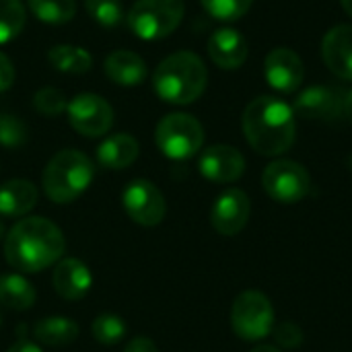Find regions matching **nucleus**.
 I'll return each mask as SVG.
<instances>
[{
	"label": "nucleus",
	"mask_w": 352,
	"mask_h": 352,
	"mask_svg": "<svg viewBox=\"0 0 352 352\" xmlns=\"http://www.w3.org/2000/svg\"><path fill=\"white\" fill-rule=\"evenodd\" d=\"M64 252L62 231L43 217L19 221L4 237V258L19 272H41L60 262Z\"/></svg>",
	"instance_id": "f257e3e1"
},
{
	"label": "nucleus",
	"mask_w": 352,
	"mask_h": 352,
	"mask_svg": "<svg viewBox=\"0 0 352 352\" xmlns=\"http://www.w3.org/2000/svg\"><path fill=\"white\" fill-rule=\"evenodd\" d=\"M241 124L250 146L264 157L283 155L297 136L293 107L272 95L256 97L245 107Z\"/></svg>",
	"instance_id": "f03ea898"
},
{
	"label": "nucleus",
	"mask_w": 352,
	"mask_h": 352,
	"mask_svg": "<svg viewBox=\"0 0 352 352\" xmlns=\"http://www.w3.org/2000/svg\"><path fill=\"white\" fill-rule=\"evenodd\" d=\"M208 72L194 52H175L167 56L153 74L157 95L173 105L194 103L206 89Z\"/></svg>",
	"instance_id": "7ed1b4c3"
},
{
	"label": "nucleus",
	"mask_w": 352,
	"mask_h": 352,
	"mask_svg": "<svg viewBox=\"0 0 352 352\" xmlns=\"http://www.w3.org/2000/svg\"><path fill=\"white\" fill-rule=\"evenodd\" d=\"M95 177L93 161L74 148L56 153L43 169V192L56 204H68L82 196Z\"/></svg>",
	"instance_id": "20e7f679"
},
{
	"label": "nucleus",
	"mask_w": 352,
	"mask_h": 352,
	"mask_svg": "<svg viewBox=\"0 0 352 352\" xmlns=\"http://www.w3.org/2000/svg\"><path fill=\"white\" fill-rule=\"evenodd\" d=\"M184 0H136L128 25L140 39H163L171 35L184 21Z\"/></svg>",
	"instance_id": "39448f33"
},
{
	"label": "nucleus",
	"mask_w": 352,
	"mask_h": 352,
	"mask_svg": "<svg viewBox=\"0 0 352 352\" xmlns=\"http://www.w3.org/2000/svg\"><path fill=\"white\" fill-rule=\"evenodd\" d=\"M155 140L165 157L186 161L202 148L204 130L202 124L190 113H169L159 122Z\"/></svg>",
	"instance_id": "423d86ee"
},
{
	"label": "nucleus",
	"mask_w": 352,
	"mask_h": 352,
	"mask_svg": "<svg viewBox=\"0 0 352 352\" xmlns=\"http://www.w3.org/2000/svg\"><path fill=\"white\" fill-rule=\"evenodd\" d=\"M233 332L243 340H262L272 332L274 326V307L270 299L260 291L241 293L231 309Z\"/></svg>",
	"instance_id": "0eeeda50"
},
{
	"label": "nucleus",
	"mask_w": 352,
	"mask_h": 352,
	"mask_svg": "<svg viewBox=\"0 0 352 352\" xmlns=\"http://www.w3.org/2000/svg\"><path fill=\"white\" fill-rule=\"evenodd\" d=\"M262 186L272 200L280 204H295L307 196L311 188V177L309 171L297 161L278 159L264 169Z\"/></svg>",
	"instance_id": "6e6552de"
},
{
	"label": "nucleus",
	"mask_w": 352,
	"mask_h": 352,
	"mask_svg": "<svg viewBox=\"0 0 352 352\" xmlns=\"http://www.w3.org/2000/svg\"><path fill=\"white\" fill-rule=\"evenodd\" d=\"M66 113L70 126L87 138H99L107 134L113 126L111 105L95 93L76 95L72 101H68Z\"/></svg>",
	"instance_id": "1a4fd4ad"
},
{
	"label": "nucleus",
	"mask_w": 352,
	"mask_h": 352,
	"mask_svg": "<svg viewBox=\"0 0 352 352\" xmlns=\"http://www.w3.org/2000/svg\"><path fill=\"white\" fill-rule=\"evenodd\" d=\"M128 217L142 227H157L167 212L165 196L148 179H134L126 186L122 196Z\"/></svg>",
	"instance_id": "9d476101"
},
{
	"label": "nucleus",
	"mask_w": 352,
	"mask_h": 352,
	"mask_svg": "<svg viewBox=\"0 0 352 352\" xmlns=\"http://www.w3.org/2000/svg\"><path fill=\"white\" fill-rule=\"evenodd\" d=\"M250 214H252V202L248 194L243 190L231 188V190H225L214 200L210 223L217 233L225 237H233L239 231H243V227L250 221Z\"/></svg>",
	"instance_id": "9b49d317"
},
{
	"label": "nucleus",
	"mask_w": 352,
	"mask_h": 352,
	"mask_svg": "<svg viewBox=\"0 0 352 352\" xmlns=\"http://www.w3.org/2000/svg\"><path fill=\"white\" fill-rule=\"evenodd\" d=\"M264 74L278 93H295L305 78V68L297 52L291 47H276L264 60Z\"/></svg>",
	"instance_id": "f8f14e48"
},
{
	"label": "nucleus",
	"mask_w": 352,
	"mask_h": 352,
	"mask_svg": "<svg viewBox=\"0 0 352 352\" xmlns=\"http://www.w3.org/2000/svg\"><path fill=\"white\" fill-rule=\"evenodd\" d=\"M198 167L206 179L217 182V184H231L243 175L245 159L235 146L212 144L200 155Z\"/></svg>",
	"instance_id": "ddd939ff"
},
{
	"label": "nucleus",
	"mask_w": 352,
	"mask_h": 352,
	"mask_svg": "<svg viewBox=\"0 0 352 352\" xmlns=\"http://www.w3.org/2000/svg\"><path fill=\"white\" fill-rule=\"evenodd\" d=\"M344 97L332 87H309L293 103V111L307 120H336L342 116Z\"/></svg>",
	"instance_id": "4468645a"
},
{
	"label": "nucleus",
	"mask_w": 352,
	"mask_h": 352,
	"mask_svg": "<svg viewBox=\"0 0 352 352\" xmlns=\"http://www.w3.org/2000/svg\"><path fill=\"white\" fill-rule=\"evenodd\" d=\"M52 283L56 293L66 301H80L89 295L93 287L91 270L85 262L76 258H64L56 264Z\"/></svg>",
	"instance_id": "2eb2a0df"
},
{
	"label": "nucleus",
	"mask_w": 352,
	"mask_h": 352,
	"mask_svg": "<svg viewBox=\"0 0 352 352\" xmlns=\"http://www.w3.org/2000/svg\"><path fill=\"white\" fill-rule=\"evenodd\" d=\"M322 56L338 78L352 80V25H336L324 35Z\"/></svg>",
	"instance_id": "dca6fc26"
},
{
	"label": "nucleus",
	"mask_w": 352,
	"mask_h": 352,
	"mask_svg": "<svg viewBox=\"0 0 352 352\" xmlns=\"http://www.w3.org/2000/svg\"><path fill=\"white\" fill-rule=\"evenodd\" d=\"M248 41L245 37L231 27H223L214 31L208 39V56L210 60L225 70L241 68L248 60Z\"/></svg>",
	"instance_id": "f3484780"
},
{
	"label": "nucleus",
	"mask_w": 352,
	"mask_h": 352,
	"mask_svg": "<svg viewBox=\"0 0 352 352\" xmlns=\"http://www.w3.org/2000/svg\"><path fill=\"white\" fill-rule=\"evenodd\" d=\"M144 60L130 50H116L105 60V74L109 80L122 87H136L146 80Z\"/></svg>",
	"instance_id": "a211bd4d"
},
{
	"label": "nucleus",
	"mask_w": 352,
	"mask_h": 352,
	"mask_svg": "<svg viewBox=\"0 0 352 352\" xmlns=\"http://www.w3.org/2000/svg\"><path fill=\"white\" fill-rule=\"evenodd\" d=\"M140 155V144L130 134H113L97 146V161L105 169H126Z\"/></svg>",
	"instance_id": "6ab92c4d"
},
{
	"label": "nucleus",
	"mask_w": 352,
	"mask_h": 352,
	"mask_svg": "<svg viewBox=\"0 0 352 352\" xmlns=\"http://www.w3.org/2000/svg\"><path fill=\"white\" fill-rule=\"evenodd\" d=\"M37 204V188L27 179H10L0 186V214L23 217Z\"/></svg>",
	"instance_id": "aec40b11"
},
{
	"label": "nucleus",
	"mask_w": 352,
	"mask_h": 352,
	"mask_svg": "<svg viewBox=\"0 0 352 352\" xmlns=\"http://www.w3.org/2000/svg\"><path fill=\"white\" fill-rule=\"evenodd\" d=\"M78 336V326L70 318L52 316L43 318L33 326V338L45 346H66Z\"/></svg>",
	"instance_id": "412c9836"
},
{
	"label": "nucleus",
	"mask_w": 352,
	"mask_h": 352,
	"mask_svg": "<svg viewBox=\"0 0 352 352\" xmlns=\"http://www.w3.org/2000/svg\"><path fill=\"white\" fill-rule=\"evenodd\" d=\"M35 289L19 274L0 276V305L12 311H25L35 303Z\"/></svg>",
	"instance_id": "4be33fe9"
},
{
	"label": "nucleus",
	"mask_w": 352,
	"mask_h": 352,
	"mask_svg": "<svg viewBox=\"0 0 352 352\" xmlns=\"http://www.w3.org/2000/svg\"><path fill=\"white\" fill-rule=\"evenodd\" d=\"M47 60L56 70L68 74H82L93 66V56L78 45H54L47 52Z\"/></svg>",
	"instance_id": "5701e85b"
},
{
	"label": "nucleus",
	"mask_w": 352,
	"mask_h": 352,
	"mask_svg": "<svg viewBox=\"0 0 352 352\" xmlns=\"http://www.w3.org/2000/svg\"><path fill=\"white\" fill-rule=\"evenodd\" d=\"M31 12L52 25H62L74 19L76 14V0H27Z\"/></svg>",
	"instance_id": "b1692460"
},
{
	"label": "nucleus",
	"mask_w": 352,
	"mask_h": 352,
	"mask_svg": "<svg viewBox=\"0 0 352 352\" xmlns=\"http://www.w3.org/2000/svg\"><path fill=\"white\" fill-rule=\"evenodd\" d=\"M27 21V10L21 0H0V43L14 39Z\"/></svg>",
	"instance_id": "393cba45"
},
{
	"label": "nucleus",
	"mask_w": 352,
	"mask_h": 352,
	"mask_svg": "<svg viewBox=\"0 0 352 352\" xmlns=\"http://www.w3.org/2000/svg\"><path fill=\"white\" fill-rule=\"evenodd\" d=\"M91 332H93V338L105 346H113L118 342L124 340L128 328H126V322L116 316V314H101L95 318L93 326H91Z\"/></svg>",
	"instance_id": "a878e982"
},
{
	"label": "nucleus",
	"mask_w": 352,
	"mask_h": 352,
	"mask_svg": "<svg viewBox=\"0 0 352 352\" xmlns=\"http://www.w3.org/2000/svg\"><path fill=\"white\" fill-rule=\"evenodd\" d=\"M85 8L91 19L103 27H116L124 19V8L120 0H85Z\"/></svg>",
	"instance_id": "bb28decb"
},
{
	"label": "nucleus",
	"mask_w": 352,
	"mask_h": 352,
	"mask_svg": "<svg viewBox=\"0 0 352 352\" xmlns=\"http://www.w3.org/2000/svg\"><path fill=\"white\" fill-rule=\"evenodd\" d=\"M204 10L219 21H237L254 4V0H200Z\"/></svg>",
	"instance_id": "cd10ccee"
},
{
	"label": "nucleus",
	"mask_w": 352,
	"mask_h": 352,
	"mask_svg": "<svg viewBox=\"0 0 352 352\" xmlns=\"http://www.w3.org/2000/svg\"><path fill=\"white\" fill-rule=\"evenodd\" d=\"M33 107L41 113V116H60L68 109V99L66 93L56 89V87H45L39 89L33 97Z\"/></svg>",
	"instance_id": "c85d7f7f"
},
{
	"label": "nucleus",
	"mask_w": 352,
	"mask_h": 352,
	"mask_svg": "<svg viewBox=\"0 0 352 352\" xmlns=\"http://www.w3.org/2000/svg\"><path fill=\"white\" fill-rule=\"evenodd\" d=\"M27 142V126L21 118L0 113V144L6 148H19Z\"/></svg>",
	"instance_id": "c756f323"
},
{
	"label": "nucleus",
	"mask_w": 352,
	"mask_h": 352,
	"mask_svg": "<svg viewBox=\"0 0 352 352\" xmlns=\"http://www.w3.org/2000/svg\"><path fill=\"white\" fill-rule=\"evenodd\" d=\"M274 336H276L278 344H283L285 349H297V346L303 342V334H301V330H299L295 324H291V322L280 324V326L276 328Z\"/></svg>",
	"instance_id": "7c9ffc66"
},
{
	"label": "nucleus",
	"mask_w": 352,
	"mask_h": 352,
	"mask_svg": "<svg viewBox=\"0 0 352 352\" xmlns=\"http://www.w3.org/2000/svg\"><path fill=\"white\" fill-rule=\"evenodd\" d=\"M14 82V66L6 54L0 52V93L10 89Z\"/></svg>",
	"instance_id": "2f4dec72"
},
{
	"label": "nucleus",
	"mask_w": 352,
	"mask_h": 352,
	"mask_svg": "<svg viewBox=\"0 0 352 352\" xmlns=\"http://www.w3.org/2000/svg\"><path fill=\"white\" fill-rule=\"evenodd\" d=\"M124 352H159V349H157V344H155L151 338H146V336H136V338H132V340L128 342V346H126V351Z\"/></svg>",
	"instance_id": "473e14b6"
},
{
	"label": "nucleus",
	"mask_w": 352,
	"mask_h": 352,
	"mask_svg": "<svg viewBox=\"0 0 352 352\" xmlns=\"http://www.w3.org/2000/svg\"><path fill=\"white\" fill-rule=\"evenodd\" d=\"M8 352H43L35 342H31V340H25V338H21L14 346H10Z\"/></svg>",
	"instance_id": "72a5a7b5"
},
{
	"label": "nucleus",
	"mask_w": 352,
	"mask_h": 352,
	"mask_svg": "<svg viewBox=\"0 0 352 352\" xmlns=\"http://www.w3.org/2000/svg\"><path fill=\"white\" fill-rule=\"evenodd\" d=\"M342 116L352 124V89L344 95V103H342Z\"/></svg>",
	"instance_id": "f704fd0d"
},
{
	"label": "nucleus",
	"mask_w": 352,
	"mask_h": 352,
	"mask_svg": "<svg viewBox=\"0 0 352 352\" xmlns=\"http://www.w3.org/2000/svg\"><path fill=\"white\" fill-rule=\"evenodd\" d=\"M252 352H280L278 349H274V346H268V344H262V346H256Z\"/></svg>",
	"instance_id": "c9c22d12"
},
{
	"label": "nucleus",
	"mask_w": 352,
	"mask_h": 352,
	"mask_svg": "<svg viewBox=\"0 0 352 352\" xmlns=\"http://www.w3.org/2000/svg\"><path fill=\"white\" fill-rule=\"evenodd\" d=\"M340 2H342V8L352 16V0H340Z\"/></svg>",
	"instance_id": "e433bc0d"
},
{
	"label": "nucleus",
	"mask_w": 352,
	"mask_h": 352,
	"mask_svg": "<svg viewBox=\"0 0 352 352\" xmlns=\"http://www.w3.org/2000/svg\"><path fill=\"white\" fill-rule=\"evenodd\" d=\"M0 239H4V227H2V223H0Z\"/></svg>",
	"instance_id": "4c0bfd02"
},
{
	"label": "nucleus",
	"mask_w": 352,
	"mask_h": 352,
	"mask_svg": "<svg viewBox=\"0 0 352 352\" xmlns=\"http://www.w3.org/2000/svg\"><path fill=\"white\" fill-rule=\"evenodd\" d=\"M0 326H2V314H0Z\"/></svg>",
	"instance_id": "58836bf2"
}]
</instances>
